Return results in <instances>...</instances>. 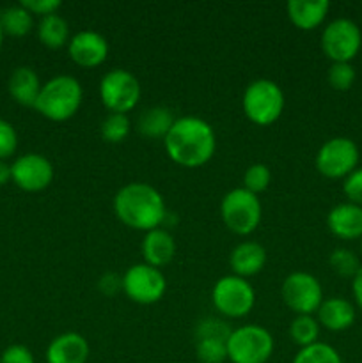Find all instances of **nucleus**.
I'll return each mask as SVG.
<instances>
[{
    "instance_id": "obj_1",
    "label": "nucleus",
    "mask_w": 362,
    "mask_h": 363,
    "mask_svg": "<svg viewBox=\"0 0 362 363\" xmlns=\"http://www.w3.org/2000/svg\"><path fill=\"white\" fill-rule=\"evenodd\" d=\"M163 145L174 163L195 169L208 163L215 155L216 137L208 121L195 116L176 117L163 138Z\"/></svg>"
},
{
    "instance_id": "obj_2",
    "label": "nucleus",
    "mask_w": 362,
    "mask_h": 363,
    "mask_svg": "<svg viewBox=\"0 0 362 363\" xmlns=\"http://www.w3.org/2000/svg\"><path fill=\"white\" fill-rule=\"evenodd\" d=\"M117 218L133 230L149 233L158 229L167 216V206L162 194L148 183H128L114 197Z\"/></svg>"
},
{
    "instance_id": "obj_3",
    "label": "nucleus",
    "mask_w": 362,
    "mask_h": 363,
    "mask_svg": "<svg viewBox=\"0 0 362 363\" xmlns=\"http://www.w3.org/2000/svg\"><path fill=\"white\" fill-rule=\"evenodd\" d=\"M84 91L77 78L71 74H57L43 84L34 108L46 119L62 123L78 112Z\"/></svg>"
},
{
    "instance_id": "obj_4",
    "label": "nucleus",
    "mask_w": 362,
    "mask_h": 363,
    "mask_svg": "<svg viewBox=\"0 0 362 363\" xmlns=\"http://www.w3.org/2000/svg\"><path fill=\"white\" fill-rule=\"evenodd\" d=\"M241 106L248 121L258 126H268L283 116L284 92L277 82L258 78L245 87Z\"/></svg>"
},
{
    "instance_id": "obj_5",
    "label": "nucleus",
    "mask_w": 362,
    "mask_h": 363,
    "mask_svg": "<svg viewBox=\"0 0 362 363\" xmlns=\"http://www.w3.org/2000/svg\"><path fill=\"white\" fill-rule=\"evenodd\" d=\"M261 202L258 195L241 188H233L220 202V216L227 229L240 236L254 233L261 222Z\"/></svg>"
},
{
    "instance_id": "obj_6",
    "label": "nucleus",
    "mask_w": 362,
    "mask_h": 363,
    "mask_svg": "<svg viewBox=\"0 0 362 363\" xmlns=\"http://www.w3.org/2000/svg\"><path fill=\"white\" fill-rule=\"evenodd\" d=\"M273 337L259 325L233 330L227 339V360L233 363H266L273 353Z\"/></svg>"
},
{
    "instance_id": "obj_7",
    "label": "nucleus",
    "mask_w": 362,
    "mask_h": 363,
    "mask_svg": "<svg viewBox=\"0 0 362 363\" xmlns=\"http://www.w3.org/2000/svg\"><path fill=\"white\" fill-rule=\"evenodd\" d=\"M212 301L213 307L226 318H245L254 308L256 291L247 279L226 275L213 286Z\"/></svg>"
},
{
    "instance_id": "obj_8",
    "label": "nucleus",
    "mask_w": 362,
    "mask_h": 363,
    "mask_svg": "<svg viewBox=\"0 0 362 363\" xmlns=\"http://www.w3.org/2000/svg\"><path fill=\"white\" fill-rule=\"evenodd\" d=\"M99 98L109 112L128 113L141 99V82L128 69H110L99 82Z\"/></svg>"
},
{
    "instance_id": "obj_9",
    "label": "nucleus",
    "mask_w": 362,
    "mask_h": 363,
    "mask_svg": "<svg viewBox=\"0 0 362 363\" xmlns=\"http://www.w3.org/2000/svg\"><path fill=\"white\" fill-rule=\"evenodd\" d=\"M362 46V32L350 18H336L322 32V50L332 62H351Z\"/></svg>"
},
{
    "instance_id": "obj_10",
    "label": "nucleus",
    "mask_w": 362,
    "mask_h": 363,
    "mask_svg": "<svg viewBox=\"0 0 362 363\" xmlns=\"http://www.w3.org/2000/svg\"><path fill=\"white\" fill-rule=\"evenodd\" d=\"M123 291L135 303L153 305L165 294L167 279L160 268L141 262L126 269L123 275Z\"/></svg>"
},
{
    "instance_id": "obj_11",
    "label": "nucleus",
    "mask_w": 362,
    "mask_h": 363,
    "mask_svg": "<svg viewBox=\"0 0 362 363\" xmlns=\"http://www.w3.org/2000/svg\"><path fill=\"white\" fill-rule=\"evenodd\" d=\"M284 303L297 315H312L323 301V289L319 280L307 272H293L280 286Z\"/></svg>"
},
{
    "instance_id": "obj_12",
    "label": "nucleus",
    "mask_w": 362,
    "mask_h": 363,
    "mask_svg": "<svg viewBox=\"0 0 362 363\" xmlns=\"http://www.w3.org/2000/svg\"><path fill=\"white\" fill-rule=\"evenodd\" d=\"M358 147L351 138L334 137L319 147L316 155V169L329 179L346 177L357 169Z\"/></svg>"
},
{
    "instance_id": "obj_13",
    "label": "nucleus",
    "mask_w": 362,
    "mask_h": 363,
    "mask_svg": "<svg viewBox=\"0 0 362 363\" xmlns=\"http://www.w3.org/2000/svg\"><path fill=\"white\" fill-rule=\"evenodd\" d=\"M53 176H55V170H53L52 162L38 152L20 156L11 165V179L18 188L31 194L46 190L52 184Z\"/></svg>"
},
{
    "instance_id": "obj_14",
    "label": "nucleus",
    "mask_w": 362,
    "mask_h": 363,
    "mask_svg": "<svg viewBox=\"0 0 362 363\" xmlns=\"http://www.w3.org/2000/svg\"><path fill=\"white\" fill-rule=\"evenodd\" d=\"M71 60L82 67H96L109 57V41L99 32L85 28L71 35L67 43Z\"/></svg>"
},
{
    "instance_id": "obj_15",
    "label": "nucleus",
    "mask_w": 362,
    "mask_h": 363,
    "mask_svg": "<svg viewBox=\"0 0 362 363\" xmlns=\"http://www.w3.org/2000/svg\"><path fill=\"white\" fill-rule=\"evenodd\" d=\"M91 347L87 339L77 332L57 335L46 347V363H87Z\"/></svg>"
},
{
    "instance_id": "obj_16",
    "label": "nucleus",
    "mask_w": 362,
    "mask_h": 363,
    "mask_svg": "<svg viewBox=\"0 0 362 363\" xmlns=\"http://www.w3.org/2000/svg\"><path fill=\"white\" fill-rule=\"evenodd\" d=\"M327 225L334 236L341 240H357L362 238V206L343 202L330 209Z\"/></svg>"
},
{
    "instance_id": "obj_17",
    "label": "nucleus",
    "mask_w": 362,
    "mask_h": 363,
    "mask_svg": "<svg viewBox=\"0 0 362 363\" xmlns=\"http://www.w3.org/2000/svg\"><path fill=\"white\" fill-rule=\"evenodd\" d=\"M266 248L258 241H243L236 245L231 252L229 264L233 269V275L248 279L261 272L266 266Z\"/></svg>"
},
{
    "instance_id": "obj_18",
    "label": "nucleus",
    "mask_w": 362,
    "mask_h": 363,
    "mask_svg": "<svg viewBox=\"0 0 362 363\" xmlns=\"http://www.w3.org/2000/svg\"><path fill=\"white\" fill-rule=\"evenodd\" d=\"M142 255L144 262L155 268L167 266L176 255V241L172 234L165 229H153L146 233L142 240Z\"/></svg>"
},
{
    "instance_id": "obj_19",
    "label": "nucleus",
    "mask_w": 362,
    "mask_h": 363,
    "mask_svg": "<svg viewBox=\"0 0 362 363\" xmlns=\"http://www.w3.org/2000/svg\"><path fill=\"white\" fill-rule=\"evenodd\" d=\"M316 319H318L319 326L330 330V332H344L353 325L355 308L344 298H327L316 311Z\"/></svg>"
},
{
    "instance_id": "obj_20",
    "label": "nucleus",
    "mask_w": 362,
    "mask_h": 363,
    "mask_svg": "<svg viewBox=\"0 0 362 363\" xmlns=\"http://www.w3.org/2000/svg\"><path fill=\"white\" fill-rule=\"evenodd\" d=\"M330 9L329 0H290L286 4L287 18L295 27L312 30L323 23Z\"/></svg>"
},
{
    "instance_id": "obj_21",
    "label": "nucleus",
    "mask_w": 362,
    "mask_h": 363,
    "mask_svg": "<svg viewBox=\"0 0 362 363\" xmlns=\"http://www.w3.org/2000/svg\"><path fill=\"white\" fill-rule=\"evenodd\" d=\"M7 87L14 101L23 106H34L43 84L39 80V74L32 67L20 66L11 73Z\"/></svg>"
},
{
    "instance_id": "obj_22",
    "label": "nucleus",
    "mask_w": 362,
    "mask_h": 363,
    "mask_svg": "<svg viewBox=\"0 0 362 363\" xmlns=\"http://www.w3.org/2000/svg\"><path fill=\"white\" fill-rule=\"evenodd\" d=\"M174 121H176V117H174L170 108H167V106H151V108H146L141 113L137 128L148 138H165V135L172 128Z\"/></svg>"
},
{
    "instance_id": "obj_23",
    "label": "nucleus",
    "mask_w": 362,
    "mask_h": 363,
    "mask_svg": "<svg viewBox=\"0 0 362 363\" xmlns=\"http://www.w3.org/2000/svg\"><path fill=\"white\" fill-rule=\"evenodd\" d=\"M38 38L46 48H62L66 43H70V25L66 18L59 13L43 16L38 27Z\"/></svg>"
},
{
    "instance_id": "obj_24",
    "label": "nucleus",
    "mask_w": 362,
    "mask_h": 363,
    "mask_svg": "<svg viewBox=\"0 0 362 363\" xmlns=\"http://www.w3.org/2000/svg\"><path fill=\"white\" fill-rule=\"evenodd\" d=\"M0 23H2L4 34L21 38V35H27L32 30L34 18L23 6L18 4V6H11L0 11Z\"/></svg>"
},
{
    "instance_id": "obj_25",
    "label": "nucleus",
    "mask_w": 362,
    "mask_h": 363,
    "mask_svg": "<svg viewBox=\"0 0 362 363\" xmlns=\"http://www.w3.org/2000/svg\"><path fill=\"white\" fill-rule=\"evenodd\" d=\"M229 339V337H227ZM226 337H195V354L201 363H224L227 360Z\"/></svg>"
},
{
    "instance_id": "obj_26",
    "label": "nucleus",
    "mask_w": 362,
    "mask_h": 363,
    "mask_svg": "<svg viewBox=\"0 0 362 363\" xmlns=\"http://www.w3.org/2000/svg\"><path fill=\"white\" fill-rule=\"evenodd\" d=\"M290 337L297 346L307 347L318 342L319 323L312 315H295L290 325Z\"/></svg>"
},
{
    "instance_id": "obj_27",
    "label": "nucleus",
    "mask_w": 362,
    "mask_h": 363,
    "mask_svg": "<svg viewBox=\"0 0 362 363\" xmlns=\"http://www.w3.org/2000/svg\"><path fill=\"white\" fill-rule=\"evenodd\" d=\"M293 363H343V358L329 344L316 342L312 346L302 347L295 354Z\"/></svg>"
},
{
    "instance_id": "obj_28",
    "label": "nucleus",
    "mask_w": 362,
    "mask_h": 363,
    "mask_svg": "<svg viewBox=\"0 0 362 363\" xmlns=\"http://www.w3.org/2000/svg\"><path fill=\"white\" fill-rule=\"evenodd\" d=\"M130 130L131 124L126 113L112 112L103 119L102 128H99L103 140L110 142V144H119V142H123L128 137V133H130Z\"/></svg>"
},
{
    "instance_id": "obj_29",
    "label": "nucleus",
    "mask_w": 362,
    "mask_h": 363,
    "mask_svg": "<svg viewBox=\"0 0 362 363\" xmlns=\"http://www.w3.org/2000/svg\"><path fill=\"white\" fill-rule=\"evenodd\" d=\"M330 268L337 273L339 277H351L353 279L357 272L361 269V262H358L357 255L348 248H336L330 254Z\"/></svg>"
},
{
    "instance_id": "obj_30",
    "label": "nucleus",
    "mask_w": 362,
    "mask_h": 363,
    "mask_svg": "<svg viewBox=\"0 0 362 363\" xmlns=\"http://www.w3.org/2000/svg\"><path fill=\"white\" fill-rule=\"evenodd\" d=\"M270 181H272V174L265 163H254L243 174V188L254 195L265 191L270 186Z\"/></svg>"
},
{
    "instance_id": "obj_31",
    "label": "nucleus",
    "mask_w": 362,
    "mask_h": 363,
    "mask_svg": "<svg viewBox=\"0 0 362 363\" xmlns=\"http://www.w3.org/2000/svg\"><path fill=\"white\" fill-rule=\"evenodd\" d=\"M327 80L336 91H348L355 82V67L350 62H332L327 73Z\"/></svg>"
},
{
    "instance_id": "obj_32",
    "label": "nucleus",
    "mask_w": 362,
    "mask_h": 363,
    "mask_svg": "<svg viewBox=\"0 0 362 363\" xmlns=\"http://www.w3.org/2000/svg\"><path fill=\"white\" fill-rule=\"evenodd\" d=\"M18 147L16 130L11 123L0 119V160H6L14 155Z\"/></svg>"
},
{
    "instance_id": "obj_33",
    "label": "nucleus",
    "mask_w": 362,
    "mask_h": 363,
    "mask_svg": "<svg viewBox=\"0 0 362 363\" xmlns=\"http://www.w3.org/2000/svg\"><path fill=\"white\" fill-rule=\"evenodd\" d=\"M343 191L351 204L362 206V167H358L350 176L344 177Z\"/></svg>"
},
{
    "instance_id": "obj_34",
    "label": "nucleus",
    "mask_w": 362,
    "mask_h": 363,
    "mask_svg": "<svg viewBox=\"0 0 362 363\" xmlns=\"http://www.w3.org/2000/svg\"><path fill=\"white\" fill-rule=\"evenodd\" d=\"M20 6H23L31 14H41L43 18L57 13L62 2L60 0H21Z\"/></svg>"
},
{
    "instance_id": "obj_35",
    "label": "nucleus",
    "mask_w": 362,
    "mask_h": 363,
    "mask_svg": "<svg viewBox=\"0 0 362 363\" xmlns=\"http://www.w3.org/2000/svg\"><path fill=\"white\" fill-rule=\"evenodd\" d=\"M0 363H35L34 354L21 344H13L0 357Z\"/></svg>"
},
{
    "instance_id": "obj_36",
    "label": "nucleus",
    "mask_w": 362,
    "mask_h": 363,
    "mask_svg": "<svg viewBox=\"0 0 362 363\" xmlns=\"http://www.w3.org/2000/svg\"><path fill=\"white\" fill-rule=\"evenodd\" d=\"M98 289L102 291L105 296H114L119 291H123V277L116 275V273H105V275L99 279Z\"/></svg>"
},
{
    "instance_id": "obj_37",
    "label": "nucleus",
    "mask_w": 362,
    "mask_h": 363,
    "mask_svg": "<svg viewBox=\"0 0 362 363\" xmlns=\"http://www.w3.org/2000/svg\"><path fill=\"white\" fill-rule=\"evenodd\" d=\"M351 291H353V298L358 303V307L362 308V266L357 272V275L353 277V282H351Z\"/></svg>"
},
{
    "instance_id": "obj_38",
    "label": "nucleus",
    "mask_w": 362,
    "mask_h": 363,
    "mask_svg": "<svg viewBox=\"0 0 362 363\" xmlns=\"http://www.w3.org/2000/svg\"><path fill=\"white\" fill-rule=\"evenodd\" d=\"M11 179V165H7L6 160H0V186Z\"/></svg>"
},
{
    "instance_id": "obj_39",
    "label": "nucleus",
    "mask_w": 362,
    "mask_h": 363,
    "mask_svg": "<svg viewBox=\"0 0 362 363\" xmlns=\"http://www.w3.org/2000/svg\"><path fill=\"white\" fill-rule=\"evenodd\" d=\"M2 39H4V30H2V23H0V46H2Z\"/></svg>"
},
{
    "instance_id": "obj_40",
    "label": "nucleus",
    "mask_w": 362,
    "mask_h": 363,
    "mask_svg": "<svg viewBox=\"0 0 362 363\" xmlns=\"http://www.w3.org/2000/svg\"><path fill=\"white\" fill-rule=\"evenodd\" d=\"M361 252H362V245H361Z\"/></svg>"
}]
</instances>
